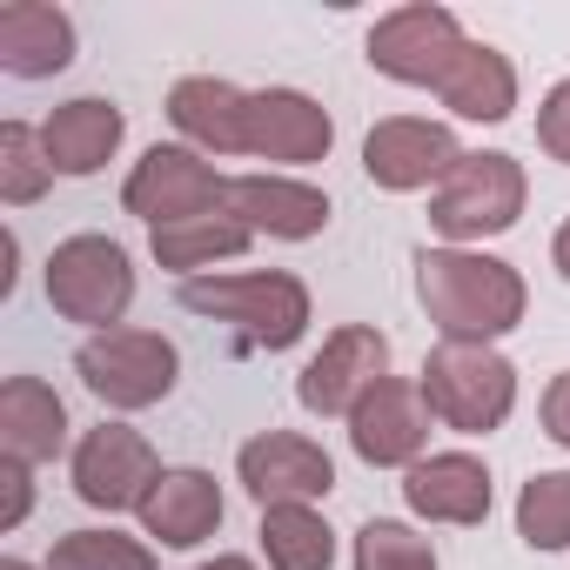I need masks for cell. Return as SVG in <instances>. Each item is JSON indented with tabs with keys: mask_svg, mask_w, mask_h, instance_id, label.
Returning <instances> with one entry per match:
<instances>
[{
	"mask_svg": "<svg viewBox=\"0 0 570 570\" xmlns=\"http://www.w3.org/2000/svg\"><path fill=\"white\" fill-rule=\"evenodd\" d=\"M181 309L195 316H222L242 330L248 350H289L309 330V289L282 268L262 275H215V282H181Z\"/></svg>",
	"mask_w": 570,
	"mask_h": 570,
	"instance_id": "cell-2",
	"label": "cell"
},
{
	"mask_svg": "<svg viewBox=\"0 0 570 570\" xmlns=\"http://www.w3.org/2000/svg\"><path fill=\"white\" fill-rule=\"evenodd\" d=\"M121 202H128V215H141L148 228H168V222H195V215L228 208V181H222L202 155H188V148H148V155L135 161Z\"/></svg>",
	"mask_w": 570,
	"mask_h": 570,
	"instance_id": "cell-7",
	"label": "cell"
},
{
	"mask_svg": "<svg viewBox=\"0 0 570 570\" xmlns=\"http://www.w3.org/2000/svg\"><path fill=\"white\" fill-rule=\"evenodd\" d=\"M423 403L430 416H443L463 436H483L510 416L517 403V370L490 350V343H443L423 363Z\"/></svg>",
	"mask_w": 570,
	"mask_h": 570,
	"instance_id": "cell-3",
	"label": "cell"
},
{
	"mask_svg": "<svg viewBox=\"0 0 570 570\" xmlns=\"http://www.w3.org/2000/svg\"><path fill=\"white\" fill-rule=\"evenodd\" d=\"M463 48L470 41H463L456 14H443V8H403L370 35V61L390 81H410V88H443V75L456 68Z\"/></svg>",
	"mask_w": 570,
	"mask_h": 570,
	"instance_id": "cell-9",
	"label": "cell"
},
{
	"mask_svg": "<svg viewBox=\"0 0 570 570\" xmlns=\"http://www.w3.org/2000/svg\"><path fill=\"white\" fill-rule=\"evenodd\" d=\"M41 141H48V161L61 175H95L115 155V141H121V108L115 101H95V95L88 101H68V108L48 115Z\"/></svg>",
	"mask_w": 570,
	"mask_h": 570,
	"instance_id": "cell-21",
	"label": "cell"
},
{
	"mask_svg": "<svg viewBox=\"0 0 570 570\" xmlns=\"http://www.w3.org/2000/svg\"><path fill=\"white\" fill-rule=\"evenodd\" d=\"M350 443L363 463H416L423 443H430V403H423V383H396L383 376L356 410H350Z\"/></svg>",
	"mask_w": 570,
	"mask_h": 570,
	"instance_id": "cell-13",
	"label": "cell"
},
{
	"mask_svg": "<svg viewBox=\"0 0 570 570\" xmlns=\"http://www.w3.org/2000/svg\"><path fill=\"white\" fill-rule=\"evenodd\" d=\"M68 443V410L41 376H14L0 390V450L14 463H48Z\"/></svg>",
	"mask_w": 570,
	"mask_h": 570,
	"instance_id": "cell-20",
	"label": "cell"
},
{
	"mask_svg": "<svg viewBox=\"0 0 570 570\" xmlns=\"http://www.w3.org/2000/svg\"><path fill=\"white\" fill-rule=\"evenodd\" d=\"M168 121L188 135V141H202V148H215V155H248V95L242 88H228V81H208V75H195V81H175V95H168Z\"/></svg>",
	"mask_w": 570,
	"mask_h": 570,
	"instance_id": "cell-19",
	"label": "cell"
},
{
	"mask_svg": "<svg viewBox=\"0 0 570 570\" xmlns=\"http://www.w3.org/2000/svg\"><path fill=\"white\" fill-rule=\"evenodd\" d=\"M75 61V21L48 0H8L0 8V68L35 81V75H61Z\"/></svg>",
	"mask_w": 570,
	"mask_h": 570,
	"instance_id": "cell-16",
	"label": "cell"
},
{
	"mask_svg": "<svg viewBox=\"0 0 570 570\" xmlns=\"http://www.w3.org/2000/svg\"><path fill=\"white\" fill-rule=\"evenodd\" d=\"M443 108H456L463 121H503L510 108H517V75H510V61L497 55V48H463L456 55V68L443 75Z\"/></svg>",
	"mask_w": 570,
	"mask_h": 570,
	"instance_id": "cell-22",
	"label": "cell"
},
{
	"mask_svg": "<svg viewBox=\"0 0 570 570\" xmlns=\"http://www.w3.org/2000/svg\"><path fill=\"white\" fill-rule=\"evenodd\" d=\"M242 483L262 510H282V503H316L330 497L336 483V463L323 443L309 436H289V430H268L255 443H242Z\"/></svg>",
	"mask_w": 570,
	"mask_h": 570,
	"instance_id": "cell-11",
	"label": "cell"
},
{
	"mask_svg": "<svg viewBox=\"0 0 570 570\" xmlns=\"http://www.w3.org/2000/svg\"><path fill=\"white\" fill-rule=\"evenodd\" d=\"M356 570H436V550H430V537H416L410 523L376 517V523H363V537H356Z\"/></svg>",
	"mask_w": 570,
	"mask_h": 570,
	"instance_id": "cell-28",
	"label": "cell"
},
{
	"mask_svg": "<svg viewBox=\"0 0 570 570\" xmlns=\"http://www.w3.org/2000/svg\"><path fill=\"white\" fill-rule=\"evenodd\" d=\"M557 268H563V282H570V222L557 228Z\"/></svg>",
	"mask_w": 570,
	"mask_h": 570,
	"instance_id": "cell-32",
	"label": "cell"
},
{
	"mask_svg": "<svg viewBox=\"0 0 570 570\" xmlns=\"http://www.w3.org/2000/svg\"><path fill=\"white\" fill-rule=\"evenodd\" d=\"M141 523H148V537H161L168 550L202 543V537L222 523V490H215V476H208V470H161V483H155L148 503H141Z\"/></svg>",
	"mask_w": 570,
	"mask_h": 570,
	"instance_id": "cell-18",
	"label": "cell"
},
{
	"mask_svg": "<svg viewBox=\"0 0 570 570\" xmlns=\"http://www.w3.org/2000/svg\"><path fill=\"white\" fill-rule=\"evenodd\" d=\"M202 570H255L248 557H215V563H202Z\"/></svg>",
	"mask_w": 570,
	"mask_h": 570,
	"instance_id": "cell-33",
	"label": "cell"
},
{
	"mask_svg": "<svg viewBox=\"0 0 570 570\" xmlns=\"http://www.w3.org/2000/svg\"><path fill=\"white\" fill-rule=\"evenodd\" d=\"M55 181V161H48V141L21 121L0 128V195L8 202H35L41 188Z\"/></svg>",
	"mask_w": 570,
	"mask_h": 570,
	"instance_id": "cell-26",
	"label": "cell"
},
{
	"mask_svg": "<svg viewBox=\"0 0 570 570\" xmlns=\"http://www.w3.org/2000/svg\"><path fill=\"white\" fill-rule=\"evenodd\" d=\"M262 550L275 570H330L336 537L309 503H282V510H262Z\"/></svg>",
	"mask_w": 570,
	"mask_h": 570,
	"instance_id": "cell-23",
	"label": "cell"
},
{
	"mask_svg": "<svg viewBox=\"0 0 570 570\" xmlns=\"http://www.w3.org/2000/svg\"><path fill=\"white\" fill-rule=\"evenodd\" d=\"M463 161L456 135L443 121H416V115H396V121H376L370 141H363V168L376 188H443L450 168Z\"/></svg>",
	"mask_w": 570,
	"mask_h": 570,
	"instance_id": "cell-10",
	"label": "cell"
},
{
	"mask_svg": "<svg viewBox=\"0 0 570 570\" xmlns=\"http://www.w3.org/2000/svg\"><path fill=\"white\" fill-rule=\"evenodd\" d=\"M517 530L530 550H563L570 543V470L530 476L517 497Z\"/></svg>",
	"mask_w": 570,
	"mask_h": 570,
	"instance_id": "cell-25",
	"label": "cell"
},
{
	"mask_svg": "<svg viewBox=\"0 0 570 570\" xmlns=\"http://www.w3.org/2000/svg\"><path fill=\"white\" fill-rule=\"evenodd\" d=\"M523 215V168L510 155H463L450 168V181L430 195V222L450 242H476V235H503Z\"/></svg>",
	"mask_w": 570,
	"mask_h": 570,
	"instance_id": "cell-5",
	"label": "cell"
},
{
	"mask_svg": "<svg viewBox=\"0 0 570 570\" xmlns=\"http://www.w3.org/2000/svg\"><path fill=\"white\" fill-rule=\"evenodd\" d=\"M330 115L296 95V88H268V95H248V155L262 161H323L330 155Z\"/></svg>",
	"mask_w": 570,
	"mask_h": 570,
	"instance_id": "cell-14",
	"label": "cell"
},
{
	"mask_svg": "<svg viewBox=\"0 0 570 570\" xmlns=\"http://www.w3.org/2000/svg\"><path fill=\"white\" fill-rule=\"evenodd\" d=\"M48 570H155V557L135 543V537H115V530H75L55 543Z\"/></svg>",
	"mask_w": 570,
	"mask_h": 570,
	"instance_id": "cell-27",
	"label": "cell"
},
{
	"mask_svg": "<svg viewBox=\"0 0 570 570\" xmlns=\"http://www.w3.org/2000/svg\"><path fill=\"white\" fill-rule=\"evenodd\" d=\"M537 141H543V155H557V161L570 168V81L550 88V101H543V115H537Z\"/></svg>",
	"mask_w": 570,
	"mask_h": 570,
	"instance_id": "cell-29",
	"label": "cell"
},
{
	"mask_svg": "<svg viewBox=\"0 0 570 570\" xmlns=\"http://www.w3.org/2000/svg\"><path fill=\"white\" fill-rule=\"evenodd\" d=\"M403 497H410V510L430 517V523H483V517H490V470H483L476 456H463V450L423 456V463L410 470Z\"/></svg>",
	"mask_w": 570,
	"mask_h": 570,
	"instance_id": "cell-17",
	"label": "cell"
},
{
	"mask_svg": "<svg viewBox=\"0 0 570 570\" xmlns=\"http://www.w3.org/2000/svg\"><path fill=\"white\" fill-rule=\"evenodd\" d=\"M242 248H248V228H242L228 208L155 228V262H161V268H195V262H215V255H242Z\"/></svg>",
	"mask_w": 570,
	"mask_h": 570,
	"instance_id": "cell-24",
	"label": "cell"
},
{
	"mask_svg": "<svg viewBox=\"0 0 570 570\" xmlns=\"http://www.w3.org/2000/svg\"><path fill=\"white\" fill-rule=\"evenodd\" d=\"M155 483H161V470H155V450H148L141 430L101 423V430L81 436V450H75L81 503H95V510H141Z\"/></svg>",
	"mask_w": 570,
	"mask_h": 570,
	"instance_id": "cell-8",
	"label": "cell"
},
{
	"mask_svg": "<svg viewBox=\"0 0 570 570\" xmlns=\"http://www.w3.org/2000/svg\"><path fill=\"white\" fill-rule=\"evenodd\" d=\"M543 430L570 450V370H563V376L550 383V396H543Z\"/></svg>",
	"mask_w": 570,
	"mask_h": 570,
	"instance_id": "cell-31",
	"label": "cell"
},
{
	"mask_svg": "<svg viewBox=\"0 0 570 570\" xmlns=\"http://www.w3.org/2000/svg\"><path fill=\"white\" fill-rule=\"evenodd\" d=\"M8 570H28V563H8Z\"/></svg>",
	"mask_w": 570,
	"mask_h": 570,
	"instance_id": "cell-34",
	"label": "cell"
},
{
	"mask_svg": "<svg viewBox=\"0 0 570 570\" xmlns=\"http://www.w3.org/2000/svg\"><path fill=\"white\" fill-rule=\"evenodd\" d=\"M75 370L108 410H148L175 390V343H161L148 330H108V336L81 343Z\"/></svg>",
	"mask_w": 570,
	"mask_h": 570,
	"instance_id": "cell-6",
	"label": "cell"
},
{
	"mask_svg": "<svg viewBox=\"0 0 570 570\" xmlns=\"http://www.w3.org/2000/svg\"><path fill=\"white\" fill-rule=\"evenodd\" d=\"M48 303L68 323H95V330L121 323V309L135 303V268H128L121 242H108V235L61 242L55 262H48Z\"/></svg>",
	"mask_w": 570,
	"mask_h": 570,
	"instance_id": "cell-4",
	"label": "cell"
},
{
	"mask_svg": "<svg viewBox=\"0 0 570 570\" xmlns=\"http://www.w3.org/2000/svg\"><path fill=\"white\" fill-rule=\"evenodd\" d=\"M0 483H8V503H0V523L14 530V523L28 517V463H14V456H8V463H0Z\"/></svg>",
	"mask_w": 570,
	"mask_h": 570,
	"instance_id": "cell-30",
	"label": "cell"
},
{
	"mask_svg": "<svg viewBox=\"0 0 570 570\" xmlns=\"http://www.w3.org/2000/svg\"><path fill=\"white\" fill-rule=\"evenodd\" d=\"M390 376V343L376 336V330H363V323H350V330H336L330 343H323V356L303 370V410H316V416H350L376 383Z\"/></svg>",
	"mask_w": 570,
	"mask_h": 570,
	"instance_id": "cell-12",
	"label": "cell"
},
{
	"mask_svg": "<svg viewBox=\"0 0 570 570\" xmlns=\"http://www.w3.org/2000/svg\"><path fill=\"white\" fill-rule=\"evenodd\" d=\"M416 296L443 343H490L523 323V282L510 262L463 255V248H423L416 255Z\"/></svg>",
	"mask_w": 570,
	"mask_h": 570,
	"instance_id": "cell-1",
	"label": "cell"
},
{
	"mask_svg": "<svg viewBox=\"0 0 570 570\" xmlns=\"http://www.w3.org/2000/svg\"><path fill=\"white\" fill-rule=\"evenodd\" d=\"M228 215L248 235H282V242H309L330 222V202L303 181H282V175H242L228 181Z\"/></svg>",
	"mask_w": 570,
	"mask_h": 570,
	"instance_id": "cell-15",
	"label": "cell"
}]
</instances>
